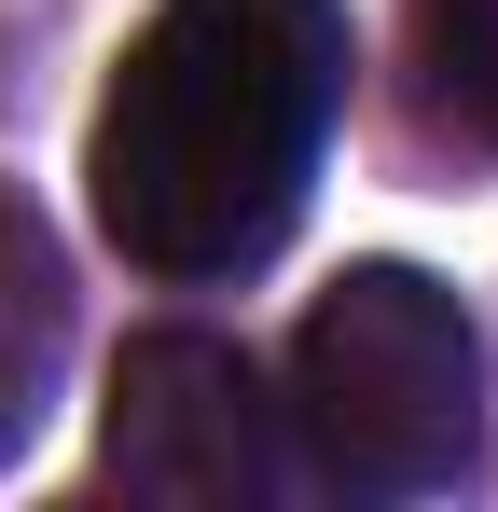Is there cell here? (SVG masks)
I'll use <instances>...</instances> for the list:
<instances>
[{
  "label": "cell",
  "mask_w": 498,
  "mask_h": 512,
  "mask_svg": "<svg viewBox=\"0 0 498 512\" xmlns=\"http://www.w3.org/2000/svg\"><path fill=\"white\" fill-rule=\"evenodd\" d=\"M415 42H429V84L443 111L498 153V0H415Z\"/></svg>",
  "instance_id": "5"
},
{
  "label": "cell",
  "mask_w": 498,
  "mask_h": 512,
  "mask_svg": "<svg viewBox=\"0 0 498 512\" xmlns=\"http://www.w3.org/2000/svg\"><path fill=\"white\" fill-rule=\"evenodd\" d=\"M97 471L153 512H249L277 485V402L222 333H125L97 402Z\"/></svg>",
  "instance_id": "3"
},
{
  "label": "cell",
  "mask_w": 498,
  "mask_h": 512,
  "mask_svg": "<svg viewBox=\"0 0 498 512\" xmlns=\"http://www.w3.org/2000/svg\"><path fill=\"white\" fill-rule=\"evenodd\" d=\"M332 111H346V0H153L83 139L97 236L166 291L249 277L305 222Z\"/></svg>",
  "instance_id": "1"
},
{
  "label": "cell",
  "mask_w": 498,
  "mask_h": 512,
  "mask_svg": "<svg viewBox=\"0 0 498 512\" xmlns=\"http://www.w3.org/2000/svg\"><path fill=\"white\" fill-rule=\"evenodd\" d=\"M291 429L360 499L457 485L485 457V333H471V305L415 263H346L291 333Z\"/></svg>",
  "instance_id": "2"
},
{
  "label": "cell",
  "mask_w": 498,
  "mask_h": 512,
  "mask_svg": "<svg viewBox=\"0 0 498 512\" xmlns=\"http://www.w3.org/2000/svg\"><path fill=\"white\" fill-rule=\"evenodd\" d=\"M56 360H70V277H56V236L0 194V457L42 429Z\"/></svg>",
  "instance_id": "4"
}]
</instances>
